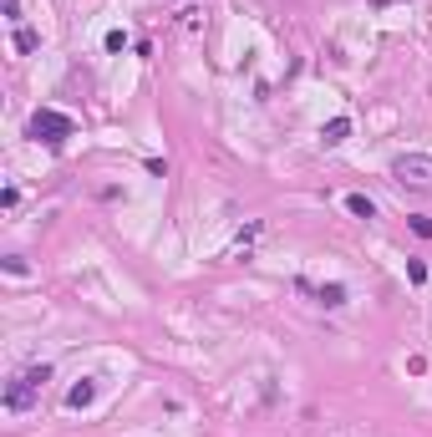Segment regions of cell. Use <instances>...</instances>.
<instances>
[{"label": "cell", "instance_id": "8992f818", "mask_svg": "<svg viewBox=\"0 0 432 437\" xmlns=\"http://www.w3.org/2000/svg\"><path fill=\"white\" fill-rule=\"evenodd\" d=\"M315 300H321L326 311H341V305H346V285H321V290H315Z\"/></svg>", "mask_w": 432, "mask_h": 437}, {"label": "cell", "instance_id": "277c9868", "mask_svg": "<svg viewBox=\"0 0 432 437\" xmlns=\"http://www.w3.org/2000/svg\"><path fill=\"white\" fill-rule=\"evenodd\" d=\"M92 402H97V381H92V377H87V381H76L72 392H67V407H72V412H87Z\"/></svg>", "mask_w": 432, "mask_h": 437}, {"label": "cell", "instance_id": "52a82bcc", "mask_svg": "<svg viewBox=\"0 0 432 437\" xmlns=\"http://www.w3.org/2000/svg\"><path fill=\"white\" fill-rule=\"evenodd\" d=\"M346 208H351L356 219H376V204L366 199V193H346Z\"/></svg>", "mask_w": 432, "mask_h": 437}, {"label": "cell", "instance_id": "9c48e42d", "mask_svg": "<svg viewBox=\"0 0 432 437\" xmlns=\"http://www.w3.org/2000/svg\"><path fill=\"white\" fill-rule=\"evenodd\" d=\"M0 6H6V21H10V26H26V15H21V0H0Z\"/></svg>", "mask_w": 432, "mask_h": 437}, {"label": "cell", "instance_id": "7a4b0ae2", "mask_svg": "<svg viewBox=\"0 0 432 437\" xmlns=\"http://www.w3.org/2000/svg\"><path fill=\"white\" fill-rule=\"evenodd\" d=\"M72 133H76V122L67 117V112H56V107H41L36 117H31V138L46 142V148H61Z\"/></svg>", "mask_w": 432, "mask_h": 437}, {"label": "cell", "instance_id": "3957f363", "mask_svg": "<svg viewBox=\"0 0 432 437\" xmlns=\"http://www.w3.org/2000/svg\"><path fill=\"white\" fill-rule=\"evenodd\" d=\"M392 178H397L402 188H432V158H427V153L392 158Z\"/></svg>", "mask_w": 432, "mask_h": 437}, {"label": "cell", "instance_id": "8fae6325", "mask_svg": "<svg viewBox=\"0 0 432 437\" xmlns=\"http://www.w3.org/2000/svg\"><path fill=\"white\" fill-rule=\"evenodd\" d=\"M412 229H417L422 239H432V219H412Z\"/></svg>", "mask_w": 432, "mask_h": 437}, {"label": "cell", "instance_id": "ba28073f", "mask_svg": "<svg viewBox=\"0 0 432 437\" xmlns=\"http://www.w3.org/2000/svg\"><path fill=\"white\" fill-rule=\"evenodd\" d=\"M36 31H31V26H15V51H36Z\"/></svg>", "mask_w": 432, "mask_h": 437}, {"label": "cell", "instance_id": "30bf717a", "mask_svg": "<svg viewBox=\"0 0 432 437\" xmlns=\"http://www.w3.org/2000/svg\"><path fill=\"white\" fill-rule=\"evenodd\" d=\"M407 280L422 285V280H427V265H422V260H407Z\"/></svg>", "mask_w": 432, "mask_h": 437}, {"label": "cell", "instance_id": "5b68a950", "mask_svg": "<svg viewBox=\"0 0 432 437\" xmlns=\"http://www.w3.org/2000/svg\"><path fill=\"white\" fill-rule=\"evenodd\" d=\"M321 138L331 142V148H335V142H346V138H351V117H331V122L321 127Z\"/></svg>", "mask_w": 432, "mask_h": 437}, {"label": "cell", "instance_id": "6da1fadb", "mask_svg": "<svg viewBox=\"0 0 432 437\" xmlns=\"http://www.w3.org/2000/svg\"><path fill=\"white\" fill-rule=\"evenodd\" d=\"M51 381V366H26L21 377L6 386V412H31L41 402V386Z\"/></svg>", "mask_w": 432, "mask_h": 437}]
</instances>
